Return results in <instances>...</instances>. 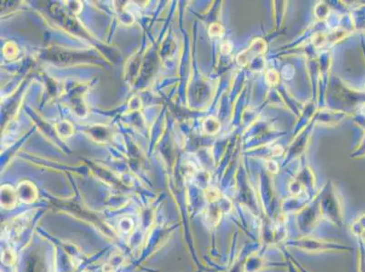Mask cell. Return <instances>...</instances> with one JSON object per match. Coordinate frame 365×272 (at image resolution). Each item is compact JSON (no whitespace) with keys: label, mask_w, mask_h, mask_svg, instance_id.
<instances>
[{"label":"cell","mask_w":365,"mask_h":272,"mask_svg":"<svg viewBox=\"0 0 365 272\" xmlns=\"http://www.w3.org/2000/svg\"><path fill=\"white\" fill-rule=\"evenodd\" d=\"M16 195L21 202L31 203L36 201L37 193L35 185L29 181H23L16 189Z\"/></svg>","instance_id":"obj_1"},{"label":"cell","mask_w":365,"mask_h":272,"mask_svg":"<svg viewBox=\"0 0 365 272\" xmlns=\"http://www.w3.org/2000/svg\"><path fill=\"white\" fill-rule=\"evenodd\" d=\"M17 199L16 192L14 191V189L8 185L1 188V204L4 206L5 209H12L14 208Z\"/></svg>","instance_id":"obj_2"},{"label":"cell","mask_w":365,"mask_h":272,"mask_svg":"<svg viewBox=\"0 0 365 272\" xmlns=\"http://www.w3.org/2000/svg\"><path fill=\"white\" fill-rule=\"evenodd\" d=\"M2 262L6 265H10L15 262V254L11 250H5L2 254Z\"/></svg>","instance_id":"obj_3"},{"label":"cell","mask_w":365,"mask_h":272,"mask_svg":"<svg viewBox=\"0 0 365 272\" xmlns=\"http://www.w3.org/2000/svg\"><path fill=\"white\" fill-rule=\"evenodd\" d=\"M215 27H216L215 25H212V26H211V29H213V36H215V35H222V34H223V28L220 25H218L217 29Z\"/></svg>","instance_id":"obj_4"}]
</instances>
